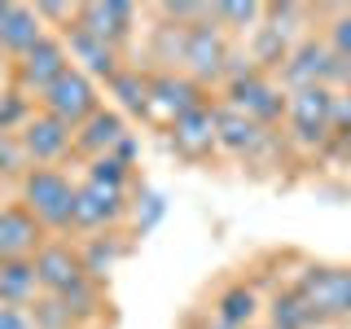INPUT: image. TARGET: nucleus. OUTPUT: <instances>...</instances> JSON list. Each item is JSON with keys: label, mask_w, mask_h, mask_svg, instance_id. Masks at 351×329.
Instances as JSON below:
<instances>
[{"label": "nucleus", "mask_w": 351, "mask_h": 329, "mask_svg": "<svg viewBox=\"0 0 351 329\" xmlns=\"http://www.w3.org/2000/svg\"><path fill=\"white\" fill-rule=\"evenodd\" d=\"M18 193H22L18 202L44 224V233H71L80 184H75L62 167H27L22 180H18Z\"/></svg>", "instance_id": "1"}, {"label": "nucleus", "mask_w": 351, "mask_h": 329, "mask_svg": "<svg viewBox=\"0 0 351 329\" xmlns=\"http://www.w3.org/2000/svg\"><path fill=\"white\" fill-rule=\"evenodd\" d=\"M224 106H233L237 114L255 119L259 127H277L285 119V106H290V93H281V84L272 80L268 71H259L255 62L246 66H228V84H224Z\"/></svg>", "instance_id": "2"}, {"label": "nucleus", "mask_w": 351, "mask_h": 329, "mask_svg": "<svg viewBox=\"0 0 351 329\" xmlns=\"http://www.w3.org/2000/svg\"><path fill=\"white\" fill-rule=\"evenodd\" d=\"M334 114H338V88H299V93H290V106H285L290 141L299 149L329 145L334 141Z\"/></svg>", "instance_id": "3"}, {"label": "nucleus", "mask_w": 351, "mask_h": 329, "mask_svg": "<svg viewBox=\"0 0 351 329\" xmlns=\"http://www.w3.org/2000/svg\"><path fill=\"white\" fill-rule=\"evenodd\" d=\"M228 66H233V49H228V31L215 27L211 18H202L197 27L184 31V53H180V71L197 84H219L228 80Z\"/></svg>", "instance_id": "4"}, {"label": "nucleus", "mask_w": 351, "mask_h": 329, "mask_svg": "<svg viewBox=\"0 0 351 329\" xmlns=\"http://www.w3.org/2000/svg\"><path fill=\"white\" fill-rule=\"evenodd\" d=\"M294 290L312 307L316 325L325 321H351V268H334V263H316L307 268Z\"/></svg>", "instance_id": "5"}, {"label": "nucleus", "mask_w": 351, "mask_h": 329, "mask_svg": "<svg viewBox=\"0 0 351 329\" xmlns=\"http://www.w3.org/2000/svg\"><path fill=\"white\" fill-rule=\"evenodd\" d=\"M31 263H36V281L49 299H66V294H75L80 285L93 281L88 277V263H84V250L62 241V237H49Z\"/></svg>", "instance_id": "6"}, {"label": "nucleus", "mask_w": 351, "mask_h": 329, "mask_svg": "<svg viewBox=\"0 0 351 329\" xmlns=\"http://www.w3.org/2000/svg\"><path fill=\"white\" fill-rule=\"evenodd\" d=\"M71 66H75V62H71V49H66V36H53V31H49V36H44L36 49L27 53V58H18V62H14L18 93H22V97L31 93V97L40 101V97L49 93V88L58 84L62 75L71 71Z\"/></svg>", "instance_id": "7"}, {"label": "nucleus", "mask_w": 351, "mask_h": 329, "mask_svg": "<svg viewBox=\"0 0 351 329\" xmlns=\"http://www.w3.org/2000/svg\"><path fill=\"white\" fill-rule=\"evenodd\" d=\"M18 145L31 167H58L66 154H75V127L53 119L49 110H31V119L18 132Z\"/></svg>", "instance_id": "8"}, {"label": "nucleus", "mask_w": 351, "mask_h": 329, "mask_svg": "<svg viewBox=\"0 0 351 329\" xmlns=\"http://www.w3.org/2000/svg\"><path fill=\"white\" fill-rule=\"evenodd\" d=\"M40 110H49L53 119H62V123H71V127H84L88 119L101 110V93H97L93 75H84L80 66H71V71L40 97Z\"/></svg>", "instance_id": "9"}, {"label": "nucleus", "mask_w": 351, "mask_h": 329, "mask_svg": "<svg viewBox=\"0 0 351 329\" xmlns=\"http://www.w3.org/2000/svg\"><path fill=\"white\" fill-rule=\"evenodd\" d=\"M211 97H206V88L189 80L184 71H171V66H162V71L149 75V110H158L162 119H167V127L176 123L180 114H189V110L206 106Z\"/></svg>", "instance_id": "10"}, {"label": "nucleus", "mask_w": 351, "mask_h": 329, "mask_svg": "<svg viewBox=\"0 0 351 329\" xmlns=\"http://www.w3.org/2000/svg\"><path fill=\"white\" fill-rule=\"evenodd\" d=\"M71 27L88 31L93 40L110 44V49H123L132 27H136V9L128 0H93V5H75V22Z\"/></svg>", "instance_id": "11"}, {"label": "nucleus", "mask_w": 351, "mask_h": 329, "mask_svg": "<svg viewBox=\"0 0 351 329\" xmlns=\"http://www.w3.org/2000/svg\"><path fill=\"white\" fill-rule=\"evenodd\" d=\"M128 215V193L123 189H110V184H80V197H75V233H106L114 228L119 219Z\"/></svg>", "instance_id": "12"}, {"label": "nucleus", "mask_w": 351, "mask_h": 329, "mask_svg": "<svg viewBox=\"0 0 351 329\" xmlns=\"http://www.w3.org/2000/svg\"><path fill=\"white\" fill-rule=\"evenodd\" d=\"M49 241L44 224L27 211L22 202L0 206V263H18V259H36L40 246Z\"/></svg>", "instance_id": "13"}, {"label": "nucleus", "mask_w": 351, "mask_h": 329, "mask_svg": "<svg viewBox=\"0 0 351 329\" xmlns=\"http://www.w3.org/2000/svg\"><path fill=\"white\" fill-rule=\"evenodd\" d=\"M268 141H272V132H268V127H259L255 119L237 114L233 106H224V101H219V110H215V149L246 158V154L263 149Z\"/></svg>", "instance_id": "14"}, {"label": "nucleus", "mask_w": 351, "mask_h": 329, "mask_svg": "<svg viewBox=\"0 0 351 329\" xmlns=\"http://www.w3.org/2000/svg\"><path fill=\"white\" fill-rule=\"evenodd\" d=\"M215 110H219V101H206V106L189 110V114H180L167 127L176 154H184V158H206V154L215 149Z\"/></svg>", "instance_id": "15"}, {"label": "nucleus", "mask_w": 351, "mask_h": 329, "mask_svg": "<svg viewBox=\"0 0 351 329\" xmlns=\"http://www.w3.org/2000/svg\"><path fill=\"white\" fill-rule=\"evenodd\" d=\"M128 141V127H123V114L119 110H97L93 119H88L84 127H75V154H84L88 162L93 158H106V154H114L119 145Z\"/></svg>", "instance_id": "16"}, {"label": "nucleus", "mask_w": 351, "mask_h": 329, "mask_svg": "<svg viewBox=\"0 0 351 329\" xmlns=\"http://www.w3.org/2000/svg\"><path fill=\"white\" fill-rule=\"evenodd\" d=\"M49 36V27H44V18H40V9H31V5H9V14H5V31H0V53L5 58H27L36 44Z\"/></svg>", "instance_id": "17"}, {"label": "nucleus", "mask_w": 351, "mask_h": 329, "mask_svg": "<svg viewBox=\"0 0 351 329\" xmlns=\"http://www.w3.org/2000/svg\"><path fill=\"white\" fill-rule=\"evenodd\" d=\"M66 49H71V62L80 66L84 75H101V80L110 84L123 66H119V49H110V44L93 40L88 31L80 27H66Z\"/></svg>", "instance_id": "18"}, {"label": "nucleus", "mask_w": 351, "mask_h": 329, "mask_svg": "<svg viewBox=\"0 0 351 329\" xmlns=\"http://www.w3.org/2000/svg\"><path fill=\"white\" fill-rule=\"evenodd\" d=\"M255 316H259V294L250 290L246 281L224 285V290L215 294V321H224V325H233V329H246Z\"/></svg>", "instance_id": "19"}, {"label": "nucleus", "mask_w": 351, "mask_h": 329, "mask_svg": "<svg viewBox=\"0 0 351 329\" xmlns=\"http://www.w3.org/2000/svg\"><path fill=\"white\" fill-rule=\"evenodd\" d=\"M40 281H36V263L18 259V263H0V307H27L36 299Z\"/></svg>", "instance_id": "20"}, {"label": "nucleus", "mask_w": 351, "mask_h": 329, "mask_svg": "<svg viewBox=\"0 0 351 329\" xmlns=\"http://www.w3.org/2000/svg\"><path fill=\"white\" fill-rule=\"evenodd\" d=\"M106 88L119 101V110H128V114H149V75L141 71V66H123Z\"/></svg>", "instance_id": "21"}, {"label": "nucleus", "mask_w": 351, "mask_h": 329, "mask_svg": "<svg viewBox=\"0 0 351 329\" xmlns=\"http://www.w3.org/2000/svg\"><path fill=\"white\" fill-rule=\"evenodd\" d=\"M263 18H268V5H211V22L224 31H250L255 36Z\"/></svg>", "instance_id": "22"}, {"label": "nucleus", "mask_w": 351, "mask_h": 329, "mask_svg": "<svg viewBox=\"0 0 351 329\" xmlns=\"http://www.w3.org/2000/svg\"><path fill=\"white\" fill-rule=\"evenodd\" d=\"M307 325H316V316L303 303V294L299 290L277 294V303H272V329H307Z\"/></svg>", "instance_id": "23"}, {"label": "nucleus", "mask_w": 351, "mask_h": 329, "mask_svg": "<svg viewBox=\"0 0 351 329\" xmlns=\"http://www.w3.org/2000/svg\"><path fill=\"white\" fill-rule=\"evenodd\" d=\"M132 162H123L119 154H106V158H93L88 162V180L93 184H110V189H128V171Z\"/></svg>", "instance_id": "24"}, {"label": "nucleus", "mask_w": 351, "mask_h": 329, "mask_svg": "<svg viewBox=\"0 0 351 329\" xmlns=\"http://www.w3.org/2000/svg\"><path fill=\"white\" fill-rule=\"evenodd\" d=\"M325 44L334 49V58L351 62V5L334 9V18H329V27H325Z\"/></svg>", "instance_id": "25"}, {"label": "nucleus", "mask_w": 351, "mask_h": 329, "mask_svg": "<svg viewBox=\"0 0 351 329\" xmlns=\"http://www.w3.org/2000/svg\"><path fill=\"white\" fill-rule=\"evenodd\" d=\"M18 167H27V154L18 145V132H0V175H14Z\"/></svg>", "instance_id": "26"}, {"label": "nucleus", "mask_w": 351, "mask_h": 329, "mask_svg": "<svg viewBox=\"0 0 351 329\" xmlns=\"http://www.w3.org/2000/svg\"><path fill=\"white\" fill-rule=\"evenodd\" d=\"M0 329H36V316L27 307H0Z\"/></svg>", "instance_id": "27"}, {"label": "nucleus", "mask_w": 351, "mask_h": 329, "mask_svg": "<svg viewBox=\"0 0 351 329\" xmlns=\"http://www.w3.org/2000/svg\"><path fill=\"white\" fill-rule=\"evenodd\" d=\"M351 136V93H338V114H334V141Z\"/></svg>", "instance_id": "28"}]
</instances>
